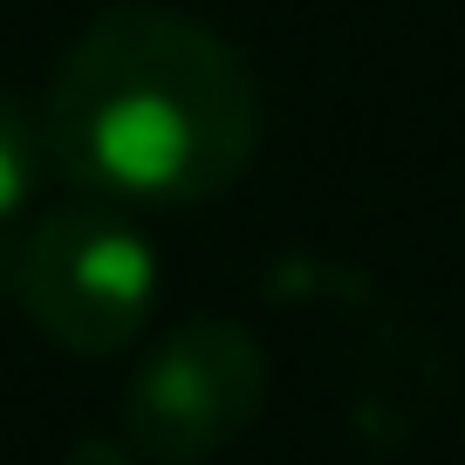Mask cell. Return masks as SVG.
I'll return each instance as SVG.
<instances>
[{
  "instance_id": "7a4b0ae2",
  "label": "cell",
  "mask_w": 465,
  "mask_h": 465,
  "mask_svg": "<svg viewBox=\"0 0 465 465\" xmlns=\"http://www.w3.org/2000/svg\"><path fill=\"white\" fill-rule=\"evenodd\" d=\"M7 288L55 349L124 356L158 308V261L131 219L103 205H69L21 232Z\"/></svg>"
},
{
  "instance_id": "6da1fadb",
  "label": "cell",
  "mask_w": 465,
  "mask_h": 465,
  "mask_svg": "<svg viewBox=\"0 0 465 465\" xmlns=\"http://www.w3.org/2000/svg\"><path fill=\"white\" fill-rule=\"evenodd\" d=\"M42 144L96 199L199 205L261 151V89L192 15L110 7L55 62Z\"/></svg>"
},
{
  "instance_id": "3957f363",
  "label": "cell",
  "mask_w": 465,
  "mask_h": 465,
  "mask_svg": "<svg viewBox=\"0 0 465 465\" xmlns=\"http://www.w3.org/2000/svg\"><path fill=\"white\" fill-rule=\"evenodd\" d=\"M267 349L240 322H178L124 391V438L137 459L158 465H199L247 438L253 418L267 411Z\"/></svg>"
},
{
  "instance_id": "277c9868",
  "label": "cell",
  "mask_w": 465,
  "mask_h": 465,
  "mask_svg": "<svg viewBox=\"0 0 465 465\" xmlns=\"http://www.w3.org/2000/svg\"><path fill=\"white\" fill-rule=\"evenodd\" d=\"M35 164H42V131L21 116L15 96H0V219H15L28 205Z\"/></svg>"
}]
</instances>
